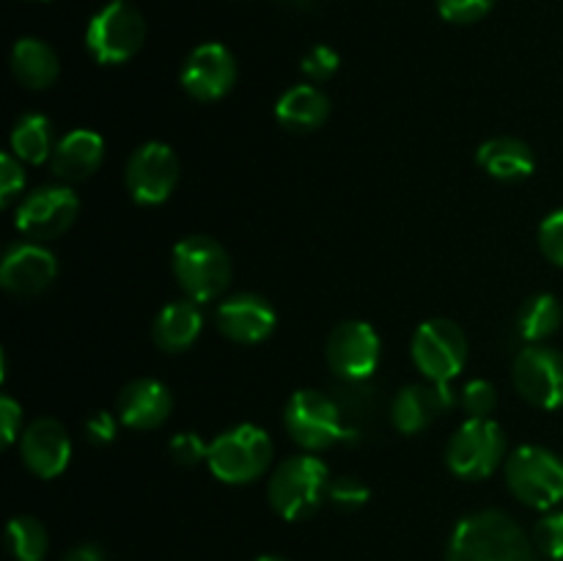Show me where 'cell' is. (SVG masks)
Wrapping results in <instances>:
<instances>
[{
	"label": "cell",
	"mask_w": 563,
	"mask_h": 561,
	"mask_svg": "<svg viewBox=\"0 0 563 561\" xmlns=\"http://www.w3.org/2000/svg\"><path fill=\"white\" fill-rule=\"evenodd\" d=\"M445 561H537V544L515 517L484 509L456 522Z\"/></svg>",
	"instance_id": "obj_1"
},
{
	"label": "cell",
	"mask_w": 563,
	"mask_h": 561,
	"mask_svg": "<svg viewBox=\"0 0 563 561\" xmlns=\"http://www.w3.org/2000/svg\"><path fill=\"white\" fill-rule=\"evenodd\" d=\"M330 482H333V476H330L328 462L313 457L311 451L289 457L269 476V506H273L275 515L289 522L306 520V517L317 515L319 506L328 501Z\"/></svg>",
	"instance_id": "obj_2"
},
{
	"label": "cell",
	"mask_w": 563,
	"mask_h": 561,
	"mask_svg": "<svg viewBox=\"0 0 563 561\" xmlns=\"http://www.w3.org/2000/svg\"><path fill=\"white\" fill-rule=\"evenodd\" d=\"M174 275L192 302H209L231 284V256L214 237L190 234L174 245Z\"/></svg>",
	"instance_id": "obj_3"
},
{
	"label": "cell",
	"mask_w": 563,
	"mask_h": 561,
	"mask_svg": "<svg viewBox=\"0 0 563 561\" xmlns=\"http://www.w3.org/2000/svg\"><path fill=\"white\" fill-rule=\"evenodd\" d=\"M275 446L256 424H240L225 429L209 443L207 465L223 484H251L269 468Z\"/></svg>",
	"instance_id": "obj_4"
},
{
	"label": "cell",
	"mask_w": 563,
	"mask_h": 561,
	"mask_svg": "<svg viewBox=\"0 0 563 561\" xmlns=\"http://www.w3.org/2000/svg\"><path fill=\"white\" fill-rule=\"evenodd\" d=\"M506 484L520 504L550 512L563 501V460L544 446H520L506 457Z\"/></svg>",
	"instance_id": "obj_5"
},
{
	"label": "cell",
	"mask_w": 563,
	"mask_h": 561,
	"mask_svg": "<svg viewBox=\"0 0 563 561\" xmlns=\"http://www.w3.org/2000/svg\"><path fill=\"white\" fill-rule=\"evenodd\" d=\"M506 462V432L493 418H467L445 446V465L462 482L489 479Z\"/></svg>",
	"instance_id": "obj_6"
},
{
	"label": "cell",
	"mask_w": 563,
	"mask_h": 561,
	"mask_svg": "<svg viewBox=\"0 0 563 561\" xmlns=\"http://www.w3.org/2000/svg\"><path fill=\"white\" fill-rule=\"evenodd\" d=\"M146 42V20L132 3L110 0L88 20L86 47L97 64H126L141 53Z\"/></svg>",
	"instance_id": "obj_7"
},
{
	"label": "cell",
	"mask_w": 563,
	"mask_h": 561,
	"mask_svg": "<svg viewBox=\"0 0 563 561\" xmlns=\"http://www.w3.org/2000/svg\"><path fill=\"white\" fill-rule=\"evenodd\" d=\"M284 424L291 440L300 449L311 451V454L333 449L341 440L352 438V429L344 427L339 405L328 394L313 388H302L291 394V399L286 402Z\"/></svg>",
	"instance_id": "obj_8"
},
{
	"label": "cell",
	"mask_w": 563,
	"mask_h": 561,
	"mask_svg": "<svg viewBox=\"0 0 563 561\" xmlns=\"http://www.w3.org/2000/svg\"><path fill=\"white\" fill-rule=\"evenodd\" d=\"M412 363L427 383L451 385L467 363V336L454 319L434 317L418 324L410 344Z\"/></svg>",
	"instance_id": "obj_9"
},
{
	"label": "cell",
	"mask_w": 563,
	"mask_h": 561,
	"mask_svg": "<svg viewBox=\"0 0 563 561\" xmlns=\"http://www.w3.org/2000/svg\"><path fill=\"white\" fill-rule=\"evenodd\" d=\"M124 185L141 207H159L179 185V157L163 141H148L126 160Z\"/></svg>",
	"instance_id": "obj_10"
},
{
	"label": "cell",
	"mask_w": 563,
	"mask_h": 561,
	"mask_svg": "<svg viewBox=\"0 0 563 561\" xmlns=\"http://www.w3.org/2000/svg\"><path fill=\"white\" fill-rule=\"evenodd\" d=\"M511 383L528 405L539 410L563 407V352L544 344H528L517 352Z\"/></svg>",
	"instance_id": "obj_11"
},
{
	"label": "cell",
	"mask_w": 563,
	"mask_h": 561,
	"mask_svg": "<svg viewBox=\"0 0 563 561\" xmlns=\"http://www.w3.org/2000/svg\"><path fill=\"white\" fill-rule=\"evenodd\" d=\"M80 215V198L66 185H44L27 193L14 215V226L31 240H55L75 226Z\"/></svg>",
	"instance_id": "obj_12"
},
{
	"label": "cell",
	"mask_w": 563,
	"mask_h": 561,
	"mask_svg": "<svg viewBox=\"0 0 563 561\" xmlns=\"http://www.w3.org/2000/svg\"><path fill=\"white\" fill-rule=\"evenodd\" d=\"M330 369L346 383H363L372 377L379 366L383 355V341L379 333L363 319H346L339 322L328 336L324 346Z\"/></svg>",
	"instance_id": "obj_13"
},
{
	"label": "cell",
	"mask_w": 563,
	"mask_h": 561,
	"mask_svg": "<svg viewBox=\"0 0 563 561\" xmlns=\"http://www.w3.org/2000/svg\"><path fill=\"white\" fill-rule=\"evenodd\" d=\"M179 82L187 97L198 102L223 99L236 82V58L225 44L203 42L190 50L179 72Z\"/></svg>",
	"instance_id": "obj_14"
},
{
	"label": "cell",
	"mask_w": 563,
	"mask_h": 561,
	"mask_svg": "<svg viewBox=\"0 0 563 561\" xmlns=\"http://www.w3.org/2000/svg\"><path fill=\"white\" fill-rule=\"evenodd\" d=\"M58 275L55 253L38 242H20L9 248L0 262V286L14 297H36Z\"/></svg>",
	"instance_id": "obj_15"
},
{
	"label": "cell",
	"mask_w": 563,
	"mask_h": 561,
	"mask_svg": "<svg viewBox=\"0 0 563 561\" xmlns=\"http://www.w3.org/2000/svg\"><path fill=\"white\" fill-rule=\"evenodd\" d=\"M20 454L27 471L38 479H55L71 460L69 432L55 418H36L20 435Z\"/></svg>",
	"instance_id": "obj_16"
},
{
	"label": "cell",
	"mask_w": 563,
	"mask_h": 561,
	"mask_svg": "<svg viewBox=\"0 0 563 561\" xmlns=\"http://www.w3.org/2000/svg\"><path fill=\"white\" fill-rule=\"evenodd\" d=\"M214 322H218L220 333L234 341V344H258V341L273 336L275 324H278V314L262 295L242 292V295L220 302Z\"/></svg>",
	"instance_id": "obj_17"
},
{
	"label": "cell",
	"mask_w": 563,
	"mask_h": 561,
	"mask_svg": "<svg viewBox=\"0 0 563 561\" xmlns=\"http://www.w3.org/2000/svg\"><path fill=\"white\" fill-rule=\"evenodd\" d=\"M174 410V396H170L168 385L159 380L141 377L132 380L121 388L119 399H115V416L126 429H137V432H148V429L163 427Z\"/></svg>",
	"instance_id": "obj_18"
},
{
	"label": "cell",
	"mask_w": 563,
	"mask_h": 561,
	"mask_svg": "<svg viewBox=\"0 0 563 561\" xmlns=\"http://www.w3.org/2000/svg\"><path fill=\"white\" fill-rule=\"evenodd\" d=\"M451 405H454L451 385H405L394 399V424L405 435L423 432Z\"/></svg>",
	"instance_id": "obj_19"
},
{
	"label": "cell",
	"mask_w": 563,
	"mask_h": 561,
	"mask_svg": "<svg viewBox=\"0 0 563 561\" xmlns=\"http://www.w3.org/2000/svg\"><path fill=\"white\" fill-rule=\"evenodd\" d=\"M104 160V141L93 130H71L60 138L49 157V168L60 182H82L99 170Z\"/></svg>",
	"instance_id": "obj_20"
},
{
	"label": "cell",
	"mask_w": 563,
	"mask_h": 561,
	"mask_svg": "<svg viewBox=\"0 0 563 561\" xmlns=\"http://www.w3.org/2000/svg\"><path fill=\"white\" fill-rule=\"evenodd\" d=\"M275 119L291 132H313L330 119V99L313 82H297L275 102Z\"/></svg>",
	"instance_id": "obj_21"
},
{
	"label": "cell",
	"mask_w": 563,
	"mask_h": 561,
	"mask_svg": "<svg viewBox=\"0 0 563 561\" xmlns=\"http://www.w3.org/2000/svg\"><path fill=\"white\" fill-rule=\"evenodd\" d=\"M476 163L498 182L528 179L537 168L533 148L515 135H498L484 141L476 152Z\"/></svg>",
	"instance_id": "obj_22"
},
{
	"label": "cell",
	"mask_w": 563,
	"mask_h": 561,
	"mask_svg": "<svg viewBox=\"0 0 563 561\" xmlns=\"http://www.w3.org/2000/svg\"><path fill=\"white\" fill-rule=\"evenodd\" d=\"M9 66L14 80L20 82V86L31 88V91H44V88L53 86L60 75L58 53H55L47 42L33 36L14 42Z\"/></svg>",
	"instance_id": "obj_23"
},
{
	"label": "cell",
	"mask_w": 563,
	"mask_h": 561,
	"mask_svg": "<svg viewBox=\"0 0 563 561\" xmlns=\"http://www.w3.org/2000/svg\"><path fill=\"white\" fill-rule=\"evenodd\" d=\"M203 328V314L198 302L174 300L154 317L152 339L163 352H185L196 344Z\"/></svg>",
	"instance_id": "obj_24"
},
{
	"label": "cell",
	"mask_w": 563,
	"mask_h": 561,
	"mask_svg": "<svg viewBox=\"0 0 563 561\" xmlns=\"http://www.w3.org/2000/svg\"><path fill=\"white\" fill-rule=\"evenodd\" d=\"M561 322L563 308L559 297L550 295V292H539V295L528 297L522 302L520 314H517V333L528 344H542V341H548L561 328Z\"/></svg>",
	"instance_id": "obj_25"
},
{
	"label": "cell",
	"mask_w": 563,
	"mask_h": 561,
	"mask_svg": "<svg viewBox=\"0 0 563 561\" xmlns=\"http://www.w3.org/2000/svg\"><path fill=\"white\" fill-rule=\"evenodd\" d=\"M53 127L42 113H25L11 130V154L27 165H42L53 157Z\"/></svg>",
	"instance_id": "obj_26"
},
{
	"label": "cell",
	"mask_w": 563,
	"mask_h": 561,
	"mask_svg": "<svg viewBox=\"0 0 563 561\" xmlns=\"http://www.w3.org/2000/svg\"><path fill=\"white\" fill-rule=\"evenodd\" d=\"M5 544L14 561H44L49 548L47 528L38 517L33 515H16L9 520L5 528Z\"/></svg>",
	"instance_id": "obj_27"
},
{
	"label": "cell",
	"mask_w": 563,
	"mask_h": 561,
	"mask_svg": "<svg viewBox=\"0 0 563 561\" xmlns=\"http://www.w3.org/2000/svg\"><path fill=\"white\" fill-rule=\"evenodd\" d=\"M531 539L539 553L548 556L550 561H563V512L550 509L548 515L539 517Z\"/></svg>",
	"instance_id": "obj_28"
},
{
	"label": "cell",
	"mask_w": 563,
	"mask_h": 561,
	"mask_svg": "<svg viewBox=\"0 0 563 561\" xmlns=\"http://www.w3.org/2000/svg\"><path fill=\"white\" fill-rule=\"evenodd\" d=\"M460 402L467 418H493L495 407H498V391L489 380H471L462 388Z\"/></svg>",
	"instance_id": "obj_29"
},
{
	"label": "cell",
	"mask_w": 563,
	"mask_h": 561,
	"mask_svg": "<svg viewBox=\"0 0 563 561\" xmlns=\"http://www.w3.org/2000/svg\"><path fill=\"white\" fill-rule=\"evenodd\" d=\"M438 3L440 16L454 25H473V22L484 20L489 11L495 9L498 0H434Z\"/></svg>",
	"instance_id": "obj_30"
},
{
	"label": "cell",
	"mask_w": 563,
	"mask_h": 561,
	"mask_svg": "<svg viewBox=\"0 0 563 561\" xmlns=\"http://www.w3.org/2000/svg\"><path fill=\"white\" fill-rule=\"evenodd\" d=\"M368 495H372V490H368V484L361 482L357 476H335L333 482H330L328 501L333 506H339V509L355 512L361 509V506H366Z\"/></svg>",
	"instance_id": "obj_31"
},
{
	"label": "cell",
	"mask_w": 563,
	"mask_h": 561,
	"mask_svg": "<svg viewBox=\"0 0 563 561\" xmlns=\"http://www.w3.org/2000/svg\"><path fill=\"white\" fill-rule=\"evenodd\" d=\"M339 66H341L339 53H335L333 47H328V44H317V47L308 50L306 58L300 61L302 75H306L308 80H313V82L330 80V77L339 72Z\"/></svg>",
	"instance_id": "obj_32"
},
{
	"label": "cell",
	"mask_w": 563,
	"mask_h": 561,
	"mask_svg": "<svg viewBox=\"0 0 563 561\" xmlns=\"http://www.w3.org/2000/svg\"><path fill=\"white\" fill-rule=\"evenodd\" d=\"M539 251L555 267H563V209H555L539 223Z\"/></svg>",
	"instance_id": "obj_33"
},
{
	"label": "cell",
	"mask_w": 563,
	"mask_h": 561,
	"mask_svg": "<svg viewBox=\"0 0 563 561\" xmlns=\"http://www.w3.org/2000/svg\"><path fill=\"white\" fill-rule=\"evenodd\" d=\"M25 187V174H22V160L11 152L0 154V207H9Z\"/></svg>",
	"instance_id": "obj_34"
},
{
	"label": "cell",
	"mask_w": 563,
	"mask_h": 561,
	"mask_svg": "<svg viewBox=\"0 0 563 561\" xmlns=\"http://www.w3.org/2000/svg\"><path fill=\"white\" fill-rule=\"evenodd\" d=\"M168 451H170V457H174L176 465L192 468V465H198L201 460L207 462L209 443H203L196 432H179L168 443Z\"/></svg>",
	"instance_id": "obj_35"
},
{
	"label": "cell",
	"mask_w": 563,
	"mask_h": 561,
	"mask_svg": "<svg viewBox=\"0 0 563 561\" xmlns=\"http://www.w3.org/2000/svg\"><path fill=\"white\" fill-rule=\"evenodd\" d=\"M0 427H3V446H11L22 435V407L9 394L0 396Z\"/></svg>",
	"instance_id": "obj_36"
},
{
	"label": "cell",
	"mask_w": 563,
	"mask_h": 561,
	"mask_svg": "<svg viewBox=\"0 0 563 561\" xmlns=\"http://www.w3.org/2000/svg\"><path fill=\"white\" fill-rule=\"evenodd\" d=\"M86 438L91 440V443H97V446L113 443L115 418L110 416V413H104V410L93 413V416L86 421Z\"/></svg>",
	"instance_id": "obj_37"
},
{
	"label": "cell",
	"mask_w": 563,
	"mask_h": 561,
	"mask_svg": "<svg viewBox=\"0 0 563 561\" xmlns=\"http://www.w3.org/2000/svg\"><path fill=\"white\" fill-rule=\"evenodd\" d=\"M60 561H108V556H104V550L99 548V544L82 542V544H75V548H71Z\"/></svg>",
	"instance_id": "obj_38"
},
{
	"label": "cell",
	"mask_w": 563,
	"mask_h": 561,
	"mask_svg": "<svg viewBox=\"0 0 563 561\" xmlns=\"http://www.w3.org/2000/svg\"><path fill=\"white\" fill-rule=\"evenodd\" d=\"M256 561H289V559H284V556H275V553H267V556H258Z\"/></svg>",
	"instance_id": "obj_39"
},
{
	"label": "cell",
	"mask_w": 563,
	"mask_h": 561,
	"mask_svg": "<svg viewBox=\"0 0 563 561\" xmlns=\"http://www.w3.org/2000/svg\"><path fill=\"white\" fill-rule=\"evenodd\" d=\"M289 3H297V6H308V0H289Z\"/></svg>",
	"instance_id": "obj_40"
},
{
	"label": "cell",
	"mask_w": 563,
	"mask_h": 561,
	"mask_svg": "<svg viewBox=\"0 0 563 561\" xmlns=\"http://www.w3.org/2000/svg\"><path fill=\"white\" fill-rule=\"evenodd\" d=\"M27 3H44V0H27Z\"/></svg>",
	"instance_id": "obj_41"
},
{
	"label": "cell",
	"mask_w": 563,
	"mask_h": 561,
	"mask_svg": "<svg viewBox=\"0 0 563 561\" xmlns=\"http://www.w3.org/2000/svg\"><path fill=\"white\" fill-rule=\"evenodd\" d=\"M119 3H130V0H119Z\"/></svg>",
	"instance_id": "obj_42"
}]
</instances>
